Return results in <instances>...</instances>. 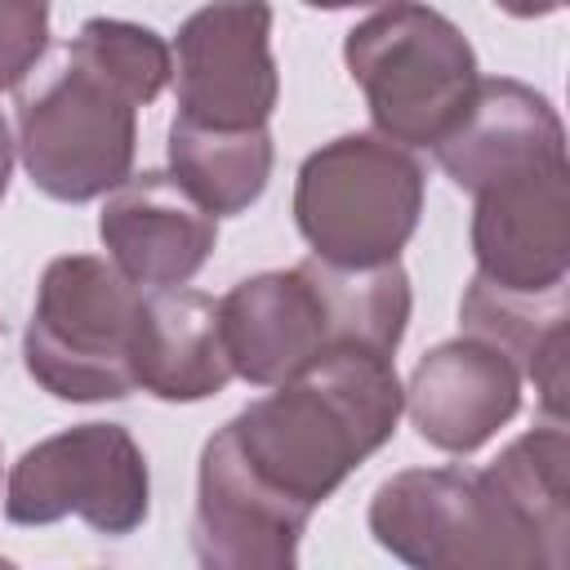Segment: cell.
Masks as SVG:
<instances>
[{
  "mask_svg": "<svg viewBox=\"0 0 570 570\" xmlns=\"http://www.w3.org/2000/svg\"><path fill=\"white\" fill-rule=\"evenodd\" d=\"M174 71L169 45L138 22L89 18L18 94V147L53 200H94L134 169V116Z\"/></svg>",
  "mask_w": 570,
  "mask_h": 570,
  "instance_id": "6da1fadb",
  "label": "cell"
},
{
  "mask_svg": "<svg viewBox=\"0 0 570 570\" xmlns=\"http://www.w3.org/2000/svg\"><path fill=\"white\" fill-rule=\"evenodd\" d=\"M401 405L405 392L387 352L338 347L281 379L276 392L240 410L223 436L267 490L316 508L396 432Z\"/></svg>",
  "mask_w": 570,
  "mask_h": 570,
  "instance_id": "7a4b0ae2",
  "label": "cell"
},
{
  "mask_svg": "<svg viewBox=\"0 0 570 570\" xmlns=\"http://www.w3.org/2000/svg\"><path fill=\"white\" fill-rule=\"evenodd\" d=\"M410 321V281L401 263L343 267L303 258L289 272L240 281L218 303V330L232 374L276 387L325 352H396Z\"/></svg>",
  "mask_w": 570,
  "mask_h": 570,
  "instance_id": "3957f363",
  "label": "cell"
},
{
  "mask_svg": "<svg viewBox=\"0 0 570 570\" xmlns=\"http://www.w3.org/2000/svg\"><path fill=\"white\" fill-rule=\"evenodd\" d=\"M374 539L423 570H525L548 566L530 525L490 472L414 468L374 490Z\"/></svg>",
  "mask_w": 570,
  "mask_h": 570,
  "instance_id": "277c9868",
  "label": "cell"
},
{
  "mask_svg": "<svg viewBox=\"0 0 570 570\" xmlns=\"http://www.w3.org/2000/svg\"><path fill=\"white\" fill-rule=\"evenodd\" d=\"M423 209V169L392 138L347 134L312 151L298 169L294 218L325 263H392Z\"/></svg>",
  "mask_w": 570,
  "mask_h": 570,
  "instance_id": "5b68a950",
  "label": "cell"
},
{
  "mask_svg": "<svg viewBox=\"0 0 570 570\" xmlns=\"http://www.w3.org/2000/svg\"><path fill=\"white\" fill-rule=\"evenodd\" d=\"M138 285L107 258L67 254L40 276L27 325V370L58 401H116L134 392V316Z\"/></svg>",
  "mask_w": 570,
  "mask_h": 570,
  "instance_id": "8992f818",
  "label": "cell"
},
{
  "mask_svg": "<svg viewBox=\"0 0 570 570\" xmlns=\"http://www.w3.org/2000/svg\"><path fill=\"white\" fill-rule=\"evenodd\" d=\"M343 58L374 125L392 142L436 147V138L463 116L476 85L472 45L428 4H392L361 22L347 31Z\"/></svg>",
  "mask_w": 570,
  "mask_h": 570,
  "instance_id": "52a82bcc",
  "label": "cell"
},
{
  "mask_svg": "<svg viewBox=\"0 0 570 570\" xmlns=\"http://www.w3.org/2000/svg\"><path fill=\"white\" fill-rule=\"evenodd\" d=\"M13 525L89 521L98 534H129L147 517V459L120 423H80L31 445L4 490Z\"/></svg>",
  "mask_w": 570,
  "mask_h": 570,
  "instance_id": "ba28073f",
  "label": "cell"
},
{
  "mask_svg": "<svg viewBox=\"0 0 570 570\" xmlns=\"http://www.w3.org/2000/svg\"><path fill=\"white\" fill-rule=\"evenodd\" d=\"M272 4L214 0L196 9L174 40L178 53V116L209 129H258L276 107Z\"/></svg>",
  "mask_w": 570,
  "mask_h": 570,
  "instance_id": "9c48e42d",
  "label": "cell"
},
{
  "mask_svg": "<svg viewBox=\"0 0 570 570\" xmlns=\"http://www.w3.org/2000/svg\"><path fill=\"white\" fill-rule=\"evenodd\" d=\"M476 276L503 289L566 285L570 263V169L530 165L476 191L472 214Z\"/></svg>",
  "mask_w": 570,
  "mask_h": 570,
  "instance_id": "30bf717a",
  "label": "cell"
},
{
  "mask_svg": "<svg viewBox=\"0 0 570 570\" xmlns=\"http://www.w3.org/2000/svg\"><path fill=\"white\" fill-rule=\"evenodd\" d=\"M312 508L267 490L223 432L209 436L196 481L191 548L214 570H281L294 566Z\"/></svg>",
  "mask_w": 570,
  "mask_h": 570,
  "instance_id": "8fae6325",
  "label": "cell"
},
{
  "mask_svg": "<svg viewBox=\"0 0 570 570\" xmlns=\"http://www.w3.org/2000/svg\"><path fill=\"white\" fill-rule=\"evenodd\" d=\"M98 236L134 285H183L205 267L218 240V214L174 174H134L111 187Z\"/></svg>",
  "mask_w": 570,
  "mask_h": 570,
  "instance_id": "7c38bea8",
  "label": "cell"
},
{
  "mask_svg": "<svg viewBox=\"0 0 570 570\" xmlns=\"http://www.w3.org/2000/svg\"><path fill=\"white\" fill-rule=\"evenodd\" d=\"M405 405L428 445L445 454H472L517 414L521 374L494 343L463 334L432 347L414 365Z\"/></svg>",
  "mask_w": 570,
  "mask_h": 570,
  "instance_id": "4fadbf2b",
  "label": "cell"
},
{
  "mask_svg": "<svg viewBox=\"0 0 570 570\" xmlns=\"http://www.w3.org/2000/svg\"><path fill=\"white\" fill-rule=\"evenodd\" d=\"M436 160L463 191L530 165L566 160V129L543 94L521 80H476L463 116L436 138Z\"/></svg>",
  "mask_w": 570,
  "mask_h": 570,
  "instance_id": "5bb4252c",
  "label": "cell"
},
{
  "mask_svg": "<svg viewBox=\"0 0 570 570\" xmlns=\"http://www.w3.org/2000/svg\"><path fill=\"white\" fill-rule=\"evenodd\" d=\"M129 365L134 387L160 401H205L223 392L232 361L218 330V303L200 289L151 285L138 298Z\"/></svg>",
  "mask_w": 570,
  "mask_h": 570,
  "instance_id": "9a60e30c",
  "label": "cell"
},
{
  "mask_svg": "<svg viewBox=\"0 0 570 570\" xmlns=\"http://www.w3.org/2000/svg\"><path fill=\"white\" fill-rule=\"evenodd\" d=\"M468 334L494 343L517 374H525L552 419L566 410V285L552 289H503L472 276L459 303Z\"/></svg>",
  "mask_w": 570,
  "mask_h": 570,
  "instance_id": "2e32d148",
  "label": "cell"
},
{
  "mask_svg": "<svg viewBox=\"0 0 570 570\" xmlns=\"http://www.w3.org/2000/svg\"><path fill=\"white\" fill-rule=\"evenodd\" d=\"M169 165L174 178L209 209L240 214L249 209L272 174V134L258 129H209L174 116L169 125Z\"/></svg>",
  "mask_w": 570,
  "mask_h": 570,
  "instance_id": "e0dca14e",
  "label": "cell"
},
{
  "mask_svg": "<svg viewBox=\"0 0 570 570\" xmlns=\"http://www.w3.org/2000/svg\"><path fill=\"white\" fill-rule=\"evenodd\" d=\"M494 485L512 503V512L539 539L548 566H566L570 557V436L561 419L517 436L490 468Z\"/></svg>",
  "mask_w": 570,
  "mask_h": 570,
  "instance_id": "ac0fdd59",
  "label": "cell"
},
{
  "mask_svg": "<svg viewBox=\"0 0 570 570\" xmlns=\"http://www.w3.org/2000/svg\"><path fill=\"white\" fill-rule=\"evenodd\" d=\"M49 40V0H0V89L27 80Z\"/></svg>",
  "mask_w": 570,
  "mask_h": 570,
  "instance_id": "d6986e66",
  "label": "cell"
},
{
  "mask_svg": "<svg viewBox=\"0 0 570 570\" xmlns=\"http://www.w3.org/2000/svg\"><path fill=\"white\" fill-rule=\"evenodd\" d=\"M503 13H512V18H539V13H552V9H561L566 0H494Z\"/></svg>",
  "mask_w": 570,
  "mask_h": 570,
  "instance_id": "ffe728a7",
  "label": "cell"
},
{
  "mask_svg": "<svg viewBox=\"0 0 570 570\" xmlns=\"http://www.w3.org/2000/svg\"><path fill=\"white\" fill-rule=\"evenodd\" d=\"M9 169H13V142H9V125H4V116H0V196H4V187H9Z\"/></svg>",
  "mask_w": 570,
  "mask_h": 570,
  "instance_id": "44dd1931",
  "label": "cell"
},
{
  "mask_svg": "<svg viewBox=\"0 0 570 570\" xmlns=\"http://www.w3.org/2000/svg\"><path fill=\"white\" fill-rule=\"evenodd\" d=\"M312 9H352V4H396V0H307Z\"/></svg>",
  "mask_w": 570,
  "mask_h": 570,
  "instance_id": "7402d4cb",
  "label": "cell"
}]
</instances>
